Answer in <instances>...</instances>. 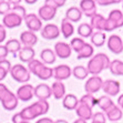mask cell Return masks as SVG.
<instances>
[{"label": "cell", "instance_id": "6da1fadb", "mask_svg": "<svg viewBox=\"0 0 123 123\" xmlns=\"http://www.w3.org/2000/svg\"><path fill=\"white\" fill-rule=\"evenodd\" d=\"M49 109H50V105H49L48 101L38 100L34 103H32L31 105L23 108L20 111V114L22 115V117L25 120L29 122V121L34 120L36 117H40V115L48 113Z\"/></svg>", "mask_w": 123, "mask_h": 123}, {"label": "cell", "instance_id": "7a4b0ae2", "mask_svg": "<svg viewBox=\"0 0 123 123\" xmlns=\"http://www.w3.org/2000/svg\"><path fill=\"white\" fill-rule=\"evenodd\" d=\"M110 64H111V61H110V58L105 55V53H97L93 57L91 58L88 62V71H89L90 74L92 75H99L103 70L110 68Z\"/></svg>", "mask_w": 123, "mask_h": 123}, {"label": "cell", "instance_id": "3957f363", "mask_svg": "<svg viewBox=\"0 0 123 123\" xmlns=\"http://www.w3.org/2000/svg\"><path fill=\"white\" fill-rule=\"evenodd\" d=\"M0 102L2 104L3 109L7 111H13L18 106L19 99L13 92L7 88L6 84L0 83Z\"/></svg>", "mask_w": 123, "mask_h": 123}, {"label": "cell", "instance_id": "277c9868", "mask_svg": "<svg viewBox=\"0 0 123 123\" xmlns=\"http://www.w3.org/2000/svg\"><path fill=\"white\" fill-rule=\"evenodd\" d=\"M121 27H123V12L119 9H114L110 12L109 17L106 18L105 31L111 32Z\"/></svg>", "mask_w": 123, "mask_h": 123}, {"label": "cell", "instance_id": "5b68a950", "mask_svg": "<svg viewBox=\"0 0 123 123\" xmlns=\"http://www.w3.org/2000/svg\"><path fill=\"white\" fill-rule=\"evenodd\" d=\"M10 74L13 78V80L20 83H25V84H26V82H28L30 80V71H29L28 68H26L22 64L12 66L11 70H10Z\"/></svg>", "mask_w": 123, "mask_h": 123}, {"label": "cell", "instance_id": "8992f818", "mask_svg": "<svg viewBox=\"0 0 123 123\" xmlns=\"http://www.w3.org/2000/svg\"><path fill=\"white\" fill-rule=\"evenodd\" d=\"M23 21V17L20 16L18 12L13 11V10H10V12L3 16V19H2V23L5 28H8V29H13V28H17V27H20L21 23Z\"/></svg>", "mask_w": 123, "mask_h": 123}, {"label": "cell", "instance_id": "52a82bcc", "mask_svg": "<svg viewBox=\"0 0 123 123\" xmlns=\"http://www.w3.org/2000/svg\"><path fill=\"white\" fill-rule=\"evenodd\" d=\"M23 20L26 22V26L29 29V31L38 32L42 30V20L36 13H28Z\"/></svg>", "mask_w": 123, "mask_h": 123}, {"label": "cell", "instance_id": "ba28073f", "mask_svg": "<svg viewBox=\"0 0 123 123\" xmlns=\"http://www.w3.org/2000/svg\"><path fill=\"white\" fill-rule=\"evenodd\" d=\"M103 80L99 75H92L88 79V81L84 84V90L86 93L89 94H94L98 91H100L102 89Z\"/></svg>", "mask_w": 123, "mask_h": 123}, {"label": "cell", "instance_id": "9c48e42d", "mask_svg": "<svg viewBox=\"0 0 123 123\" xmlns=\"http://www.w3.org/2000/svg\"><path fill=\"white\" fill-rule=\"evenodd\" d=\"M120 83L117 80H112V79H108V80L103 81L102 84V90L108 97H115L120 93Z\"/></svg>", "mask_w": 123, "mask_h": 123}, {"label": "cell", "instance_id": "30bf717a", "mask_svg": "<svg viewBox=\"0 0 123 123\" xmlns=\"http://www.w3.org/2000/svg\"><path fill=\"white\" fill-rule=\"evenodd\" d=\"M59 36H60V28L53 23H48L41 30V37L46 40H55Z\"/></svg>", "mask_w": 123, "mask_h": 123}, {"label": "cell", "instance_id": "8fae6325", "mask_svg": "<svg viewBox=\"0 0 123 123\" xmlns=\"http://www.w3.org/2000/svg\"><path fill=\"white\" fill-rule=\"evenodd\" d=\"M75 113L79 117V119H82L84 121L88 120H92V117H93V111H92V108L88 104H86L84 102L79 100V103H78L77 108H75Z\"/></svg>", "mask_w": 123, "mask_h": 123}, {"label": "cell", "instance_id": "7c38bea8", "mask_svg": "<svg viewBox=\"0 0 123 123\" xmlns=\"http://www.w3.org/2000/svg\"><path fill=\"white\" fill-rule=\"evenodd\" d=\"M17 98L20 101L23 102H27V101H30L32 98L34 97V88L31 84H22V86L17 90Z\"/></svg>", "mask_w": 123, "mask_h": 123}, {"label": "cell", "instance_id": "4fadbf2b", "mask_svg": "<svg viewBox=\"0 0 123 123\" xmlns=\"http://www.w3.org/2000/svg\"><path fill=\"white\" fill-rule=\"evenodd\" d=\"M108 48L114 55H120L123 51V40L120 36L117 34H112L108 39Z\"/></svg>", "mask_w": 123, "mask_h": 123}, {"label": "cell", "instance_id": "5bb4252c", "mask_svg": "<svg viewBox=\"0 0 123 123\" xmlns=\"http://www.w3.org/2000/svg\"><path fill=\"white\" fill-rule=\"evenodd\" d=\"M72 74L71 68L67 64H60L57 66L55 68H53V78L55 79V81H61L66 79H69L70 75Z\"/></svg>", "mask_w": 123, "mask_h": 123}, {"label": "cell", "instance_id": "9a60e30c", "mask_svg": "<svg viewBox=\"0 0 123 123\" xmlns=\"http://www.w3.org/2000/svg\"><path fill=\"white\" fill-rule=\"evenodd\" d=\"M52 95L51 86H49L46 83H40L34 88V97L38 100L41 101H47L49 98Z\"/></svg>", "mask_w": 123, "mask_h": 123}, {"label": "cell", "instance_id": "2e32d148", "mask_svg": "<svg viewBox=\"0 0 123 123\" xmlns=\"http://www.w3.org/2000/svg\"><path fill=\"white\" fill-rule=\"evenodd\" d=\"M57 14V9L51 7L48 3H44L43 6H41L39 8V11H38V16L41 20L43 21H50L52 20L53 18L55 17Z\"/></svg>", "mask_w": 123, "mask_h": 123}, {"label": "cell", "instance_id": "e0dca14e", "mask_svg": "<svg viewBox=\"0 0 123 123\" xmlns=\"http://www.w3.org/2000/svg\"><path fill=\"white\" fill-rule=\"evenodd\" d=\"M79 8L83 14H86L89 18H92L97 14V2L93 0H82Z\"/></svg>", "mask_w": 123, "mask_h": 123}, {"label": "cell", "instance_id": "ac0fdd59", "mask_svg": "<svg viewBox=\"0 0 123 123\" xmlns=\"http://www.w3.org/2000/svg\"><path fill=\"white\" fill-rule=\"evenodd\" d=\"M55 55L59 57L60 59H68L71 57L72 53V49L70 47V44L66 42H57L55 44Z\"/></svg>", "mask_w": 123, "mask_h": 123}, {"label": "cell", "instance_id": "d6986e66", "mask_svg": "<svg viewBox=\"0 0 123 123\" xmlns=\"http://www.w3.org/2000/svg\"><path fill=\"white\" fill-rule=\"evenodd\" d=\"M20 42L23 43L25 47H29V48H32L33 46H36L38 42V37L37 34L32 31H23L20 34Z\"/></svg>", "mask_w": 123, "mask_h": 123}, {"label": "cell", "instance_id": "ffe728a7", "mask_svg": "<svg viewBox=\"0 0 123 123\" xmlns=\"http://www.w3.org/2000/svg\"><path fill=\"white\" fill-rule=\"evenodd\" d=\"M105 23H106V18H104L102 14L97 13L95 16L91 18L90 25H91L92 29L95 31H105Z\"/></svg>", "mask_w": 123, "mask_h": 123}, {"label": "cell", "instance_id": "44dd1931", "mask_svg": "<svg viewBox=\"0 0 123 123\" xmlns=\"http://www.w3.org/2000/svg\"><path fill=\"white\" fill-rule=\"evenodd\" d=\"M51 91H52V95L57 100H60V99H63L66 97V86L61 81H55L52 83Z\"/></svg>", "mask_w": 123, "mask_h": 123}, {"label": "cell", "instance_id": "7402d4cb", "mask_svg": "<svg viewBox=\"0 0 123 123\" xmlns=\"http://www.w3.org/2000/svg\"><path fill=\"white\" fill-rule=\"evenodd\" d=\"M40 58H41V62L44 64H52L55 62L57 55H55V50H52L50 48L43 49L40 53Z\"/></svg>", "mask_w": 123, "mask_h": 123}, {"label": "cell", "instance_id": "603a6c76", "mask_svg": "<svg viewBox=\"0 0 123 123\" xmlns=\"http://www.w3.org/2000/svg\"><path fill=\"white\" fill-rule=\"evenodd\" d=\"M19 55V59L22 62H31L34 59V55H36V51L33 50V48H29V47H23L21 48L20 52L18 53Z\"/></svg>", "mask_w": 123, "mask_h": 123}, {"label": "cell", "instance_id": "cb8c5ba5", "mask_svg": "<svg viewBox=\"0 0 123 123\" xmlns=\"http://www.w3.org/2000/svg\"><path fill=\"white\" fill-rule=\"evenodd\" d=\"M82 11L80 10L79 7H70L66 12V18L69 19L71 22H79L82 18Z\"/></svg>", "mask_w": 123, "mask_h": 123}, {"label": "cell", "instance_id": "d4e9b609", "mask_svg": "<svg viewBox=\"0 0 123 123\" xmlns=\"http://www.w3.org/2000/svg\"><path fill=\"white\" fill-rule=\"evenodd\" d=\"M61 33L63 34V37L66 39H69L71 37L73 32H74V27L72 25V22L67 18H63L61 20V29H60Z\"/></svg>", "mask_w": 123, "mask_h": 123}, {"label": "cell", "instance_id": "484cf974", "mask_svg": "<svg viewBox=\"0 0 123 123\" xmlns=\"http://www.w3.org/2000/svg\"><path fill=\"white\" fill-rule=\"evenodd\" d=\"M105 115H106V119L109 121H111V122H113V123H117V121H120L121 119H122L123 112L117 105H114L106 112Z\"/></svg>", "mask_w": 123, "mask_h": 123}, {"label": "cell", "instance_id": "4316f807", "mask_svg": "<svg viewBox=\"0 0 123 123\" xmlns=\"http://www.w3.org/2000/svg\"><path fill=\"white\" fill-rule=\"evenodd\" d=\"M114 102L111 100V98L108 97V95H102L98 99V106L102 110L104 113L109 111L112 106H114Z\"/></svg>", "mask_w": 123, "mask_h": 123}, {"label": "cell", "instance_id": "83f0119b", "mask_svg": "<svg viewBox=\"0 0 123 123\" xmlns=\"http://www.w3.org/2000/svg\"><path fill=\"white\" fill-rule=\"evenodd\" d=\"M79 100L74 94H66V97L62 99V105L67 110H75Z\"/></svg>", "mask_w": 123, "mask_h": 123}, {"label": "cell", "instance_id": "f1b7e54d", "mask_svg": "<svg viewBox=\"0 0 123 123\" xmlns=\"http://www.w3.org/2000/svg\"><path fill=\"white\" fill-rule=\"evenodd\" d=\"M44 67H46L44 63H42L40 60H36V59H33L31 62L28 63V69H29V71H30V73L34 74L36 77H39L41 71L44 69Z\"/></svg>", "mask_w": 123, "mask_h": 123}, {"label": "cell", "instance_id": "f546056e", "mask_svg": "<svg viewBox=\"0 0 123 123\" xmlns=\"http://www.w3.org/2000/svg\"><path fill=\"white\" fill-rule=\"evenodd\" d=\"M106 40V36L103 31H94L91 36V42L94 47H102Z\"/></svg>", "mask_w": 123, "mask_h": 123}, {"label": "cell", "instance_id": "4dcf8cb0", "mask_svg": "<svg viewBox=\"0 0 123 123\" xmlns=\"http://www.w3.org/2000/svg\"><path fill=\"white\" fill-rule=\"evenodd\" d=\"M93 52H94V49H93L92 44L86 43V46L83 47L82 50L78 53V55H77L78 60H81V59H91L93 57Z\"/></svg>", "mask_w": 123, "mask_h": 123}, {"label": "cell", "instance_id": "1f68e13d", "mask_svg": "<svg viewBox=\"0 0 123 123\" xmlns=\"http://www.w3.org/2000/svg\"><path fill=\"white\" fill-rule=\"evenodd\" d=\"M93 29H92L90 23H81L80 26L78 27V33L79 36H81L82 38H91V36L93 34Z\"/></svg>", "mask_w": 123, "mask_h": 123}, {"label": "cell", "instance_id": "d6a6232c", "mask_svg": "<svg viewBox=\"0 0 123 123\" xmlns=\"http://www.w3.org/2000/svg\"><path fill=\"white\" fill-rule=\"evenodd\" d=\"M6 48L7 50H8V52H10V53H19L21 50V42L19 40H17V39H10V40H8L6 42Z\"/></svg>", "mask_w": 123, "mask_h": 123}, {"label": "cell", "instance_id": "836d02e7", "mask_svg": "<svg viewBox=\"0 0 123 123\" xmlns=\"http://www.w3.org/2000/svg\"><path fill=\"white\" fill-rule=\"evenodd\" d=\"M12 66L10 61L5 59V60H0V81H2L7 77L8 73H10Z\"/></svg>", "mask_w": 123, "mask_h": 123}, {"label": "cell", "instance_id": "e575fe53", "mask_svg": "<svg viewBox=\"0 0 123 123\" xmlns=\"http://www.w3.org/2000/svg\"><path fill=\"white\" fill-rule=\"evenodd\" d=\"M72 74L74 75L78 80H83V79H86L90 73H89V71H88V69H86V67L77 66V67L73 68V70H72Z\"/></svg>", "mask_w": 123, "mask_h": 123}, {"label": "cell", "instance_id": "d590c367", "mask_svg": "<svg viewBox=\"0 0 123 123\" xmlns=\"http://www.w3.org/2000/svg\"><path fill=\"white\" fill-rule=\"evenodd\" d=\"M110 71L113 75H123V62L120 60H113L110 64Z\"/></svg>", "mask_w": 123, "mask_h": 123}, {"label": "cell", "instance_id": "8d00e7d4", "mask_svg": "<svg viewBox=\"0 0 123 123\" xmlns=\"http://www.w3.org/2000/svg\"><path fill=\"white\" fill-rule=\"evenodd\" d=\"M86 44V42L83 40V39H81V38H73V39L71 40V42H70V47H71V49L73 50V51L77 52V53H79Z\"/></svg>", "mask_w": 123, "mask_h": 123}, {"label": "cell", "instance_id": "74e56055", "mask_svg": "<svg viewBox=\"0 0 123 123\" xmlns=\"http://www.w3.org/2000/svg\"><path fill=\"white\" fill-rule=\"evenodd\" d=\"M80 101H82V102H84L86 104L90 105L92 109H93L95 105H98V99H95L93 94H89V93H86V94L83 95L80 99Z\"/></svg>", "mask_w": 123, "mask_h": 123}, {"label": "cell", "instance_id": "f35d334b", "mask_svg": "<svg viewBox=\"0 0 123 123\" xmlns=\"http://www.w3.org/2000/svg\"><path fill=\"white\" fill-rule=\"evenodd\" d=\"M106 117L103 112H97L92 117V123H105Z\"/></svg>", "mask_w": 123, "mask_h": 123}, {"label": "cell", "instance_id": "ab89813d", "mask_svg": "<svg viewBox=\"0 0 123 123\" xmlns=\"http://www.w3.org/2000/svg\"><path fill=\"white\" fill-rule=\"evenodd\" d=\"M11 10L10 6V1H0V14L1 16H6L8 12Z\"/></svg>", "mask_w": 123, "mask_h": 123}, {"label": "cell", "instance_id": "60d3db41", "mask_svg": "<svg viewBox=\"0 0 123 123\" xmlns=\"http://www.w3.org/2000/svg\"><path fill=\"white\" fill-rule=\"evenodd\" d=\"M44 3H48V5H50L51 7L58 9V8H60V7L64 6V5H66V1H64V0H47Z\"/></svg>", "mask_w": 123, "mask_h": 123}, {"label": "cell", "instance_id": "b9f144b4", "mask_svg": "<svg viewBox=\"0 0 123 123\" xmlns=\"http://www.w3.org/2000/svg\"><path fill=\"white\" fill-rule=\"evenodd\" d=\"M26 122V120L22 117V115L20 114V112L19 113H16V114L12 117V123H23Z\"/></svg>", "mask_w": 123, "mask_h": 123}, {"label": "cell", "instance_id": "7bdbcfd3", "mask_svg": "<svg viewBox=\"0 0 123 123\" xmlns=\"http://www.w3.org/2000/svg\"><path fill=\"white\" fill-rule=\"evenodd\" d=\"M8 50H7L6 46H1L0 44V60H5L8 55Z\"/></svg>", "mask_w": 123, "mask_h": 123}, {"label": "cell", "instance_id": "ee69618b", "mask_svg": "<svg viewBox=\"0 0 123 123\" xmlns=\"http://www.w3.org/2000/svg\"><path fill=\"white\" fill-rule=\"evenodd\" d=\"M7 38V31L3 25H0V43L3 42Z\"/></svg>", "mask_w": 123, "mask_h": 123}, {"label": "cell", "instance_id": "f6af8a7d", "mask_svg": "<svg viewBox=\"0 0 123 123\" xmlns=\"http://www.w3.org/2000/svg\"><path fill=\"white\" fill-rule=\"evenodd\" d=\"M120 1H102V0H99L97 1L98 5L100 6H109V5H115V3H119Z\"/></svg>", "mask_w": 123, "mask_h": 123}, {"label": "cell", "instance_id": "bcb514c9", "mask_svg": "<svg viewBox=\"0 0 123 123\" xmlns=\"http://www.w3.org/2000/svg\"><path fill=\"white\" fill-rule=\"evenodd\" d=\"M36 123H55V121H52L50 117H42V119H39Z\"/></svg>", "mask_w": 123, "mask_h": 123}, {"label": "cell", "instance_id": "7dc6e473", "mask_svg": "<svg viewBox=\"0 0 123 123\" xmlns=\"http://www.w3.org/2000/svg\"><path fill=\"white\" fill-rule=\"evenodd\" d=\"M117 106L123 111V94H121L117 98Z\"/></svg>", "mask_w": 123, "mask_h": 123}, {"label": "cell", "instance_id": "c3c4849f", "mask_svg": "<svg viewBox=\"0 0 123 123\" xmlns=\"http://www.w3.org/2000/svg\"><path fill=\"white\" fill-rule=\"evenodd\" d=\"M73 123H88V122L84 121V120H82V119H78V120H75Z\"/></svg>", "mask_w": 123, "mask_h": 123}, {"label": "cell", "instance_id": "681fc988", "mask_svg": "<svg viewBox=\"0 0 123 123\" xmlns=\"http://www.w3.org/2000/svg\"><path fill=\"white\" fill-rule=\"evenodd\" d=\"M55 123H69V122L68 121H66V120H61V119H59V120L55 121Z\"/></svg>", "mask_w": 123, "mask_h": 123}, {"label": "cell", "instance_id": "f907efd6", "mask_svg": "<svg viewBox=\"0 0 123 123\" xmlns=\"http://www.w3.org/2000/svg\"><path fill=\"white\" fill-rule=\"evenodd\" d=\"M27 3H31L32 5V3H36V1H27Z\"/></svg>", "mask_w": 123, "mask_h": 123}, {"label": "cell", "instance_id": "816d5d0a", "mask_svg": "<svg viewBox=\"0 0 123 123\" xmlns=\"http://www.w3.org/2000/svg\"><path fill=\"white\" fill-rule=\"evenodd\" d=\"M23 123H30V122H28V121H26V122H23Z\"/></svg>", "mask_w": 123, "mask_h": 123}, {"label": "cell", "instance_id": "f5cc1de1", "mask_svg": "<svg viewBox=\"0 0 123 123\" xmlns=\"http://www.w3.org/2000/svg\"><path fill=\"white\" fill-rule=\"evenodd\" d=\"M122 7H123V3H122Z\"/></svg>", "mask_w": 123, "mask_h": 123}]
</instances>
